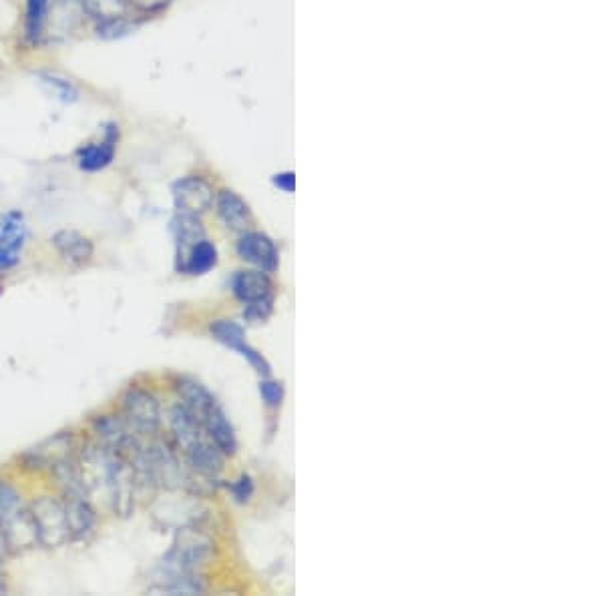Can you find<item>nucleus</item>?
I'll return each mask as SVG.
<instances>
[{
  "instance_id": "f257e3e1",
  "label": "nucleus",
  "mask_w": 603,
  "mask_h": 596,
  "mask_svg": "<svg viewBox=\"0 0 603 596\" xmlns=\"http://www.w3.org/2000/svg\"><path fill=\"white\" fill-rule=\"evenodd\" d=\"M169 424L174 432L177 446L186 454L187 462L194 471L204 476H216L223 468V454L209 440L208 432L194 413L187 410L184 404L175 406L169 413Z\"/></svg>"
},
{
  "instance_id": "f03ea898",
  "label": "nucleus",
  "mask_w": 603,
  "mask_h": 596,
  "mask_svg": "<svg viewBox=\"0 0 603 596\" xmlns=\"http://www.w3.org/2000/svg\"><path fill=\"white\" fill-rule=\"evenodd\" d=\"M0 530L9 552L31 551L39 544L31 506L12 484L4 481H0Z\"/></svg>"
},
{
  "instance_id": "7ed1b4c3",
  "label": "nucleus",
  "mask_w": 603,
  "mask_h": 596,
  "mask_svg": "<svg viewBox=\"0 0 603 596\" xmlns=\"http://www.w3.org/2000/svg\"><path fill=\"white\" fill-rule=\"evenodd\" d=\"M29 506L35 520L36 539L41 547L61 549L73 540L67 510L61 498L39 496L35 503Z\"/></svg>"
},
{
  "instance_id": "20e7f679",
  "label": "nucleus",
  "mask_w": 603,
  "mask_h": 596,
  "mask_svg": "<svg viewBox=\"0 0 603 596\" xmlns=\"http://www.w3.org/2000/svg\"><path fill=\"white\" fill-rule=\"evenodd\" d=\"M123 420L140 437H151L162 424V406L151 391L129 388L121 398Z\"/></svg>"
},
{
  "instance_id": "39448f33",
  "label": "nucleus",
  "mask_w": 603,
  "mask_h": 596,
  "mask_svg": "<svg viewBox=\"0 0 603 596\" xmlns=\"http://www.w3.org/2000/svg\"><path fill=\"white\" fill-rule=\"evenodd\" d=\"M211 335L220 342V344L230 347L235 354L244 357L250 366L254 367L255 372L264 378H270L272 366L267 364L266 357L262 356L257 350L245 342L244 328L240 323L232 320H218L209 325Z\"/></svg>"
},
{
  "instance_id": "423d86ee",
  "label": "nucleus",
  "mask_w": 603,
  "mask_h": 596,
  "mask_svg": "<svg viewBox=\"0 0 603 596\" xmlns=\"http://www.w3.org/2000/svg\"><path fill=\"white\" fill-rule=\"evenodd\" d=\"M172 194H174L177 213H186V216L206 213L209 207L213 206V199H216L213 187L206 179L196 177V175H189V177L175 181Z\"/></svg>"
},
{
  "instance_id": "0eeeda50",
  "label": "nucleus",
  "mask_w": 603,
  "mask_h": 596,
  "mask_svg": "<svg viewBox=\"0 0 603 596\" xmlns=\"http://www.w3.org/2000/svg\"><path fill=\"white\" fill-rule=\"evenodd\" d=\"M235 252L240 260L254 265L255 269L274 274L278 269L279 255L276 243L267 238L266 233L260 231H245L238 241Z\"/></svg>"
},
{
  "instance_id": "6e6552de",
  "label": "nucleus",
  "mask_w": 603,
  "mask_h": 596,
  "mask_svg": "<svg viewBox=\"0 0 603 596\" xmlns=\"http://www.w3.org/2000/svg\"><path fill=\"white\" fill-rule=\"evenodd\" d=\"M24 240H26V225L23 213L11 211L0 219V272H7L21 260Z\"/></svg>"
},
{
  "instance_id": "1a4fd4ad",
  "label": "nucleus",
  "mask_w": 603,
  "mask_h": 596,
  "mask_svg": "<svg viewBox=\"0 0 603 596\" xmlns=\"http://www.w3.org/2000/svg\"><path fill=\"white\" fill-rule=\"evenodd\" d=\"M199 422L204 426V430L208 432L209 440L218 446L223 456H230V454H235L238 450V438H235V432H233L232 422L230 418L223 412L218 401H213L209 406L208 410L204 412V416L199 418Z\"/></svg>"
},
{
  "instance_id": "9d476101",
  "label": "nucleus",
  "mask_w": 603,
  "mask_h": 596,
  "mask_svg": "<svg viewBox=\"0 0 603 596\" xmlns=\"http://www.w3.org/2000/svg\"><path fill=\"white\" fill-rule=\"evenodd\" d=\"M61 260L73 267L89 264L94 257V241L75 230H61L51 238Z\"/></svg>"
},
{
  "instance_id": "9b49d317",
  "label": "nucleus",
  "mask_w": 603,
  "mask_h": 596,
  "mask_svg": "<svg viewBox=\"0 0 603 596\" xmlns=\"http://www.w3.org/2000/svg\"><path fill=\"white\" fill-rule=\"evenodd\" d=\"M29 459H33V464L36 468H48L55 471L61 464H67L70 460H75V444L70 434H58L51 438L45 444L33 450L29 454Z\"/></svg>"
},
{
  "instance_id": "f8f14e48",
  "label": "nucleus",
  "mask_w": 603,
  "mask_h": 596,
  "mask_svg": "<svg viewBox=\"0 0 603 596\" xmlns=\"http://www.w3.org/2000/svg\"><path fill=\"white\" fill-rule=\"evenodd\" d=\"M232 291L233 296L244 303L260 301L272 296V279L266 272L244 269L232 277Z\"/></svg>"
},
{
  "instance_id": "ddd939ff",
  "label": "nucleus",
  "mask_w": 603,
  "mask_h": 596,
  "mask_svg": "<svg viewBox=\"0 0 603 596\" xmlns=\"http://www.w3.org/2000/svg\"><path fill=\"white\" fill-rule=\"evenodd\" d=\"M218 265V250L208 240H201L179 260L177 269L187 276H206Z\"/></svg>"
},
{
  "instance_id": "4468645a",
  "label": "nucleus",
  "mask_w": 603,
  "mask_h": 596,
  "mask_svg": "<svg viewBox=\"0 0 603 596\" xmlns=\"http://www.w3.org/2000/svg\"><path fill=\"white\" fill-rule=\"evenodd\" d=\"M218 213L228 230L245 231L252 223L250 207L245 206L244 199L235 196L233 191H221L218 197Z\"/></svg>"
},
{
  "instance_id": "2eb2a0df",
  "label": "nucleus",
  "mask_w": 603,
  "mask_h": 596,
  "mask_svg": "<svg viewBox=\"0 0 603 596\" xmlns=\"http://www.w3.org/2000/svg\"><path fill=\"white\" fill-rule=\"evenodd\" d=\"M172 230H174L175 243H177V250H179L177 260H182L198 241L206 240V231H204V225H201L198 216L179 213L172 221Z\"/></svg>"
},
{
  "instance_id": "dca6fc26",
  "label": "nucleus",
  "mask_w": 603,
  "mask_h": 596,
  "mask_svg": "<svg viewBox=\"0 0 603 596\" xmlns=\"http://www.w3.org/2000/svg\"><path fill=\"white\" fill-rule=\"evenodd\" d=\"M113 157H116V133L109 131L103 143H95L81 151L79 167L83 172H99V169H105L113 161Z\"/></svg>"
},
{
  "instance_id": "f3484780",
  "label": "nucleus",
  "mask_w": 603,
  "mask_h": 596,
  "mask_svg": "<svg viewBox=\"0 0 603 596\" xmlns=\"http://www.w3.org/2000/svg\"><path fill=\"white\" fill-rule=\"evenodd\" d=\"M48 0H26V35L39 41L47 24Z\"/></svg>"
},
{
  "instance_id": "a211bd4d",
  "label": "nucleus",
  "mask_w": 603,
  "mask_h": 596,
  "mask_svg": "<svg viewBox=\"0 0 603 596\" xmlns=\"http://www.w3.org/2000/svg\"><path fill=\"white\" fill-rule=\"evenodd\" d=\"M81 4L87 14H94L101 21V19L123 16L128 0H81Z\"/></svg>"
},
{
  "instance_id": "6ab92c4d",
  "label": "nucleus",
  "mask_w": 603,
  "mask_h": 596,
  "mask_svg": "<svg viewBox=\"0 0 603 596\" xmlns=\"http://www.w3.org/2000/svg\"><path fill=\"white\" fill-rule=\"evenodd\" d=\"M43 85L48 87L51 92H53V97L58 99V101H63V103H73V101H77V97H79V92L70 85L69 80L58 79V77H51V75H47V77H43Z\"/></svg>"
},
{
  "instance_id": "aec40b11",
  "label": "nucleus",
  "mask_w": 603,
  "mask_h": 596,
  "mask_svg": "<svg viewBox=\"0 0 603 596\" xmlns=\"http://www.w3.org/2000/svg\"><path fill=\"white\" fill-rule=\"evenodd\" d=\"M131 31V23L125 16H116V19H101L97 26V35L103 38H117V36L128 35Z\"/></svg>"
},
{
  "instance_id": "412c9836",
  "label": "nucleus",
  "mask_w": 603,
  "mask_h": 596,
  "mask_svg": "<svg viewBox=\"0 0 603 596\" xmlns=\"http://www.w3.org/2000/svg\"><path fill=\"white\" fill-rule=\"evenodd\" d=\"M274 303V298L260 299V301H252V303H245V320L254 321V323H260V321H266L272 313V306Z\"/></svg>"
},
{
  "instance_id": "4be33fe9",
  "label": "nucleus",
  "mask_w": 603,
  "mask_h": 596,
  "mask_svg": "<svg viewBox=\"0 0 603 596\" xmlns=\"http://www.w3.org/2000/svg\"><path fill=\"white\" fill-rule=\"evenodd\" d=\"M260 396L270 408H278L284 400V386L274 379H264V382H260Z\"/></svg>"
},
{
  "instance_id": "5701e85b",
  "label": "nucleus",
  "mask_w": 603,
  "mask_h": 596,
  "mask_svg": "<svg viewBox=\"0 0 603 596\" xmlns=\"http://www.w3.org/2000/svg\"><path fill=\"white\" fill-rule=\"evenodd\" d=\"M232 493L238 503H248L250 496L254 494V482H252L250 476H245L244 474V476H240L238 481L233 482Z\"/></svg>"
},
{
  "instance_id": "b1692460",
  "label": "nucleus",
  "mask_w": 603,
  "mask_h": 596,
  "mask_svg": "<svg viewBox=\"0 0 603 596\" xmlns=\"http://www.w3.org/2000/svg\"><path fill=\"white\" fill-rule=\"evenodd\" d=\"M172 0H128L135 11L140 12H157L165 9Z\"/></svg>"
},
{
  "instance_id": "393cba45",
  "label": "nucleus",
  "mask_w": 603,
  "mask_h": 596,
  "mask_svg": "<svg viewBox=\"0 0 603 596\" xmlns=\"http://www.w3.org/2000/svg\"><path fill=\"white\" fill-rule=\"evenodd\" d=\"M274 185L278 187V189H282L284 194H292L294 189H296V175L294 173H278V175H274Z\"/></svg>"
},
{
  "instance_id": "a878e982",
  "label": "nucleus",
  "mask_w": 603,
  "mask_h": 596,
  "mask_svg": "<svg viewBox=\"0 0 603 596\" xmlns=\"http://www.w3.org/2000/svg\"><path fill=\"white\" fill-rule=\"evenodd\" d=\"M7 556H9V547H7V540H4V537H2V530H0V569L4 566Z\"/></svg>"
},
{
  "instance_id": "bb28decb",
  "label": "nucleus",
  "mask_w": 603,
  "mask_h": 596,
  "mask_svg": "<svg viewBox=\"0 0 603 596\" xmlns=\"http://www.w3.org/2000/svg\"><path fill=\"white\" fill-rule=\"evenodd\" d=\"M7 593V585L0 581V595H4Z\"/></svg>"
}]
</instances>
